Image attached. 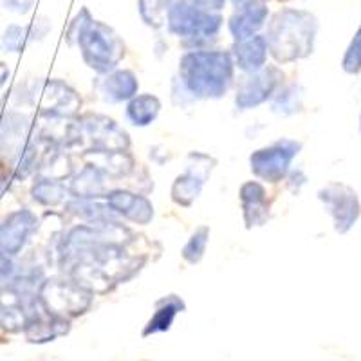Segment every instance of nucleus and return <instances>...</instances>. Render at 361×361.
I'll list each match as a JSON object with an SVG mask.
<instances>
[{
    "label": "nucleus",
    "mask_w": 361,
    "mask_h": 361,
    "mask_svg": "<svg viewBox=\"0 0 361 361\" xmlns=\"http://www.w3.org/2000/svg\"><path fill=\"white\" fill-rule=\"evenodd\" d=\"M231 51L192 49L179 60V82L197 99H219L233 83Z\"/></svg>",
    "instance_id": "obj_1"
},
{
    "label": "nucleus",
    "mask_w": 361,
    "mask_h": 361,
    "mask_svg": "<svg viewBox=\"0 0 361 361\" xmlns=\"http://www.w3.org/2000/svg\"><path fill=\"white\" fill-rule=\"evenodd\" d=\"M318 22L305 9H280L267 25L266 42L276 63H293L311 56L314 51Z\"/></svg>",
    "instance_id": "obj_2"
},
{
    "label": "nucleus",
    "mask_w": 361,
    "mask_h": 361,
    "mask_svg": "<svg viewBox=\"0 0 361 361\" xmlns=\"http://www.w3.org/2000/svg\"><path fill=\"white\" fill-rule=\"evenodd\" d=\"M224 18L221 13L204 11L197 8L192 0H173L166 13V25L173 37L180 38L185 47L201 49L217 40Z\"/></svg>",
    "instance_id": "obj_3"
},
{
    "label": "nucleus",
    "mask_w": 361,
    "mask_h": 361,
    "mask_svg": "<svg viewBox=\"0 0 361 361\" xmlns=\"http://www.w3.org/2000/svg\"><path fill=\"white\" fill-rule=\"evenodd\" d=\"M76 45L87 67L98 74L112 73L125 58V42L111 25L94 18L83 27Z\"/></svg>",
    "instance_id": "obj_4"
},
{
    "label": "nucleus",
    "mask_w": 361,
    "mask_h": 361,
    "mask_svg": "<svg viewBox=\"0 0 361 361\" xmlns=\"http://www.w3.org/2000/svg\"><path fill=\"white\" fill-rule=\"evenodd\" d=\"M22 103L38 109L42 118L66 119L78 114L82 99L78 92L62 80L38 78L22 87Z\"/></svg>",
    "instance_id": "obj_5"
},
{
    "label": "nucleus",
    "mask_w": 361,
    "mask_h": 361,
    "mask_svg": "<svg viewBox=\"0 0 361 361\" xmlns=\"http://www.w3.org/2000/svg\"><path fill=\"white\" fill-rule=\"evenodd\" d=\"M37 298L45 314L69 320L87 312L94 293L74 279H49L42 282Z\"/></svg>",
    "instance_id": "obj_6"
},
{
    "label": "nucleus",
    "mask_w": 361,
    "mask_h": 361,
    "mask_svg": "<svg viewBox=\"0 0 361 361\" xmlns=\"http://www.w3.org/2000/svg\"><path fill=\"white\" fill-rule=\"evenodd\" d=\"M302 150V143L289 137L259 148L250 156V166L255 177L267 183H280L291 170V163Z\"/></svg>",
    "instance_id": "obj_7"
},
{
    "label": "nucleus",
    "mask_w": 361,
    "mask_h": 361,
    "mask_svg": "<svg viewBox=\"0 0 361 361\" xmlns=\"http://www.w3.org/2000/svg\"><path fill=\"white\" fill-rule=\"evenodd\" d=\"M318 199L333 217L334 230L338 233L345 235L353 230L361 215V202L356 190L343 183H329L318 192Z\"/></svg>",
    "instance_id": "obj_8"
},
{
    "label": "nucleus",
    "mask_w": 361,
    "mask_h": 361,
    "mask_svg": "<svg viewBox=\"0 0 361 361\" xmlns=\"http://www.w3.org/2000/svg\"><path fill=\"white\" fill-rule=\"evenodd\" d=\"M217 161L208 154L192 152L186 161V169L180 176L176 177L172 185V199L176 204L190 208L201 195L202 186L214 172Z\"/></svg>",
    "instance_id": "obj_9"
},
{
    "label": "nucleus",
    "mask_w": 361,
    "mask_h": 361,
    "mask_svg": "<svg viewBox=\"0 0 361 361\" xmlns=\"http://www.w3.org/2000/svg\"><path fill=\"white\" fill-rule=\"evenodd\" d=\"M283 82V73L276 66L264 67L257 73L247 74L246 78L240 80L235 94V105L240 111H250L257 109L259 105L266 103L267 99H273V96L279 92Z\"/></svg>",
    "instance_id": "obj_10"
},
{
    "label": "nucleus",
    "mask_w": 361,
    "mask_h": 361,
    "mask_svg": "<svg viewBox=\"0 0 361 361\" xmlns=\"http://www.w3.org/2000/svg\"><path fill=\"white\" fill-rule=\"evenodd\" d=\"M38 298L29 296L15 280L0 289V327L9 333L24 331L29 320L37 314Z\"/></svg>",
    "instance_id": "obj_11"
},
{
    "label": "nucleus",
    "mask_w": 361,
    "mask_h": 361,
    "mask_svg": "<svg viewBox=\"0 0 361 361\" xmlns=\"http://www.w3.org/2000/svg\"><path fill=\"white\" fill-rule=\"evenodd\" d=\"M78 128L92 140L89 152H105V150H127L130 140L128 134L116 123L114 119L102 114H85L78 118Z\"/></svg>",
    "instance_id": "obj_12"
},
{
    "label": "nucleus",
    "mask_w": 361,
    "mask_h": 361,
    "mask_svg": "<svg viewBox=\"0 0 361 361\" xmlns=\"http://www.w3.org/2000/svg\"><path fill=\"white\" fill-rule=\"evenodd\" d=\"M38 228H40V221L37 214L29 208L11 212L0 222V251L11 257L18 255L29 243V238L37 233Z\"/></svg>",
    "instance_id": "obj_13"
},
{
    "label": "nucleus",
    "mask_w": 361,
    "mask_h": 361,
    "mask_svg": "<svg viewBox=\"0 0 361 361\" xmlns=\"http://www.w3.org/2000/svg\"><path fill=\"white\" fill-rule=\"evenodd\" d=\"M105 202L112 214L134 224L147 226L154 219V204L141 193H134L130 190H112L105 193Z\"/></svg>",
    "instance_id": "obj_14"
},
{
    "label": "nucleus",
    "mask_w": 361,
    "mask_h": 361,
    "mask_svg": "<svg viewBox=\"0 0 361 361\" xmlns=\"http://www.w3.org/2000/svg\"><path fill=\"white\" fill-rule=\"evenodd\" d=\"M267 17H269V9L264 0H246L237 6L235 13L228 20L231 37L235 38V42H243L255 37L266 25Z\"/></svg>",
    "instance_id": "obj_15"
},
{
    "label": "nucleus",
    "mask_w": 361,
    "mask_h": 361,
    "mask_svg": "<svg viewBox=\"0 0 361 361\" xmlns=\"http://www.w3.org/2000/svg\"><path fill=\"white\" fill-rule=\"evenodd\" d=\"M238 199L247 230L266 224L269 219V199L264 185H260L259 180H247L240 186Z\"/></svg>",
    "instance_id": "obj_16"
},
{
    "label": "nucleus",
    "mask_w": 361,
    "mask_h": 361,
    "mask_svg": "<svg viewBox=\"0 0 361 361\" xmlns=\"http://www.w3.org/2000/svg\"><path fill=\"white\" fill-rule=\"evenodd\" d=\"M267 53L269 49H267L266 37H260V35H255L243 42H235L233 49H231L235 67L247 74L257 73L266 67Z\"/></svg>",
    "instance_id": "obj_17"
},
{
    "label": "nucleus",
    "mask_w": 361,
    "mask_h": 361,
    "mask_svg": "<svg viewBox=\"0 0 361 361\" xmlns=\"http://www.w3.org/2000/svg\"><path fill=\"white\" fill-rule=\"evenodd\" d=\"M137 90H140V82L134 71L130 69H114L99 83L102 98L109 103L128 102L137 94Z\"/></svg>",
    "instance_id": "obj_18"
},
{
    "label": "nucleus",
    "mask_w": 361,
    "mask_h": 361,
    "mask_svg": "<svg viewBox=\"0 0 361 361\" xmlns=\"http://www.w3.org/2000/svg\"><path fill=\"white\" fill-rule=\"evenodd\" d=\"M107 173L98 164L89 163L82 169L78 176H74L69 183V195L74 199H98L105 195L107 190Z\"/></svg>",
    "instance_id": "obj_19"
},
{
    "label": "nucleus",
    "mask_w": 361,
    "mask_h": 361,
    "mask_svg": "<svg viewBox=\"0 0 361 361\" xmlns=\"http://www.w3.org/2000/svg\"><path fill=\"white\" fill-rule=\"evenodd\" d=\"M49 29L51 24L45 18L35 20L33 24L29 25L13 24L9 27H6V31L2 33L0 47L6 53H22V49H24L25 44H29V42L44 40L45 35L49 33Z\"/></svg>",
    "instance_id": "obj_20"
},
{
    "label": "nucleus",
    "mask_w": 361,
    "mask_h": 361,
    "mask_svg": "<svg viewBox=\"0 0 361 361\" xmlns=\"http://www.w3.org/2000/svg\"><path fill=\"white\" fill-rule=\"evenodd\" d=\"M186 309L185 302L179 298L177 295H169L163 296L161 300L156 302V312L148 320L147 327L143 329V338L150 336V334L157 333H166L172 327L173 320L179 312H183Z\"/></svg>",
    "instance_id": "obj_21"
},
{
    "label": "nucleus",
    "mask_w": 361,
    "mask_h": 361,
    "mask_svg": "<svg viewBox=\"0 0 361 361\" xmlns=\"http://www.w3.org/2000/svg\"><path fill=\"white\" fill-rule=\"evenodd\" d=\"M161 112V102L154 94H135L128 99L127 119L134 127H148Z\"/></svg>",
    "instance_id": "obj_22"
},
{
    "label": "nucleus",
    "mask_w": 361,
    "mask_h": 361,
    "mask_svg": "<svg viewBox=\"0 0 361 361\" xmlns=\"http://www.w3.org/2000/svg\"><path fill=\"white\" fill-rule=\"evenodd\" d=\"M69 195V188L62 179H49V177H42L35 180L33 188H31V197L37 204L40 206H58L66 201Z\"/></svg>",
    "instance_id": "obj_23"
},
{
    "label": "nucleus",
    "mask_w": 361,
    "mask_h": 361,
    "mask_svg": "<svg viewBox=\"0 0 361 361\" xmlns=\"http://www.w3.org/2000/svg\"><path fill=\"white\" fill-rule=\"evenodd\" d=\"M172 4L173 0H140V2H137V8H140L141 20H143L148 27H163L164 20H166V13H169Z\"/></svg>",
    "instance_id": "obj_24"
},
{
    "label": "nucleus",
    "mask_w": 361,
    "mask_h": 361,
    "mask_svg": "<svg viewBox=\"0 0 361 361\" xmlns=\"http://www.w3.org/2000/svg\"><path fill=\"white\" fill-rule=\"evenodd\" d=\"M208 240H209V228L208 226H199L197 230L192 233V237L188 238V243L185 244V247L180 250V257H183L188 264L195 266V264L201 262L202 257H204Z\"/></svg>",
    "instance_id": "obj_25"
},
{
    "label": "nucleus",
    "mask_w": 361,
    "mask_h": 361,
    "mask_svg": "<svg viewBox=\"0 0 361 361\" xmlns=\"http://www.w3.org/2000/svg\"><path fill=\"white\" fill-rule=\"evenodd\" d=\"M302 107V96H300L296 85L280 87L279 92L273 96V111L279 114H295Z\"/></svg>",
    "instance_id": "obj_26"
},
{
    "label": "nucleus",
    "mask_w": 361,
    "mask_h": 361,
    "mask_svg": "<svg viewBox=\"0 0 361 361\" xmlns=\"http://www.w3.org/2000/svg\"><path fill=\"white\" fill-rule=\"evenodd\" d=\"M341 67H343L345 73L349 74H357L361 71V25L357 27L356 35H354L349 47L345 51Z\"/></svg>",
    "instance_id": "obj_27"
},
{
    "label": "nucleus",
    "mask_w": 361,
    "mask_h": 361,
    "mask_svg": "<svg viewBox=\"0 0 361 361\" xmlns=\"http://www.w3.org/2000/svg\"><path fill=\"white\" fill-rule=\"evenodd\" d=\"M90 20H92V15H90V13H89V9H87V8L80 9V13H78V15H76V17L73 18V20H71L69 29H67V37H66L67 44H69V45L76 44V40H78L80 33H82L83 27H85V25L89 24Z\"/></svg>",
    "instance_id": "obj_28"
},
{
    "label": "nucleus",
    "mask_w": 361,
    "mask_h": 361,
    "mask_svg": "<svg viewBox=\"0 0 361 361\" xmlns=\"http://www.w3.org/2000/svg\"><path fill=\"white\" fill-rule=\"evenodd\" d=\"M15 275V264L11 260V255L0 251V286L9 283Z\"/></svg>",
    "instance_id": "obj_29"
},
{
    "label": "nucleus",
    "mask_w": 361,
    "mask_h": 361,
    "mask_svg": "<svg viewBox=\"0 0 361 361\" xmlns=\"http://www.w3.org/2000/svg\"><path fill=\"white\" fill-rule=\"evenodd\" d=\"M2 4H4L6 9L13 13H18V15H25L33 9L35 0H2Z\"/></svg>",
    "instance_id": "obj_30"
},
{
    "label": "nucleus",
    "mask_w": 361,
    "mask_h": 361,
    "mask_svg": "<svg viewBox=\"0 0 361 361\" xmlns=\"http://www.w3.org/2000/svg\"><path fill=\"white\" fill-rule=\"evenodd\" d=\"M192 2L197 6V8L204 9V11H212V13L222 11L226 6V0H192Z\"/></svg>",
    "instance_id": "obj_31"
},
{
    "label": "nucleus",
    "mask_w": 361,
    "mask_h": 361,
    "mask_svg": "<svg viewBox=\"0 0 361 361\" xmlns=\"http://www.w3.org/2000/svg\"><path fill=\"white\" fill-rule=\"evenodd\" d=\"M9 183H11V173H9L8 166L0 163V197L4 195V192L8 190Z\"/></svg>",
    "instance_id": "obj_32"
},
{
    "label": "nucleus",
    "mask_w": 361,
    "mask_h": 361,
    "mask_svg": "<svg viewBox=\"0 0 361 361\" xmlns=\"http://www.w3.org/2000/svg\"><path fill=\"white\" fill-rule=\"evenodd\" d=\"M9 78V69L6 67V63H0V89L4 87L6 80Z\"/></svg>",
    "instance_id": "obj_33"
},
{
    "label": "nucleus",
    "mask_w": 361,
    "mask_h": 361,
    "mask_svg": "<svg viewBox=\"0 0 361 361\" xmlns=\"http://www.w3.org/2000/svg\"><path fill=\"white\" fill-rule=\"evenodd\" d=\"M231 2H233V6H235V8H237V6H240V4H243V2H246V0H231Z\"/></svg>",
    "instance_id": "obj_34"
},
{
    "label": "nucleus",
    "mask_w": 361,
    "mask_h": 361,
    "mask_svg": "<svg viewBox=\"0 0 361 361\" xmlns=\"http://www.w3.org/2000/svg\"><path fill=\"white\" fill-rule=\"evenodd\" d=\"M360 128H361V118H360Z\"/></svg>",
    "instance_id": "obj_35"
}]
</instances>
